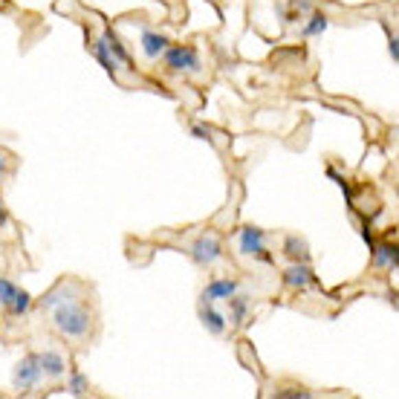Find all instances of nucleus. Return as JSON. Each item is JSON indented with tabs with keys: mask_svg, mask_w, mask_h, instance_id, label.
<instances>
[{
	"mask_svg": "<svg viewBox=\"0 0 399 399\" xmlns=\"http://www.w3.org/2000/svg\"><path fill=\"white\" fill-rule=\"evenodd\" d=\"M52 312V327L58 330V333L64 339H73V341H84L90 336V327H93V315L87 310L84 301L78 298H70L64 301V304H58Z\"/></svg>",
	"mask_w": 399,
	"mask_h": 399,
	"instance_id": "obj_1",
	"label": "nucleus"
},
{
	"mask_svg": "<svg viewBox=\"0 0 399 399\" xmlns=\"http://www.w3.org/2000/svg\"><path fill=\"white\" fill-rule=\"evenodd\" d=\"M162 61L174 73H200V52L188 44H176L162 52Z\"/></svg>",
	"mask_w": 399,
	"mask_h": 399,
	"instance_id": "obj_2",
	"label": "nucleus"
},
{
	"mask_svg": "<svg viewBox=\"0 0 399 399\" xmlns=\"http://www.w3.org/2000/svg\"><path fill=\"white\" fill-rule=\"evenodd\" d=\"M238 249L246 258H258V260H272V255L266 252V231L258 226H243L238 235Z\"/></svg>",
	"mask_w": 399,
	"mask_h": 399,
	"instance_id": "obj_3",
	"label": "nucleus"
},
{
	"mask_svg": "<svg viewBox=\"0 0 399 399\" xmlns=\"http://www.w3.org/2000/svg\"><path fill=\"white\" fill-rule=\"evenodd\" d=\"M41 379H44V374H41V365H38V353H26L15 365V370H12V385L18 391H32Z\"/></svg>",
	"mask_w": 399,
	"mask_h": 399,
	"instance_id": "obj_4",
	"label": "nucleus"
},
{
	"mask_svg": "<svg viewBox=\"0 0 399 399\" xmlns=\"http://www.w3.org/2000/svg\"><path fill=\"white\" fill-rule=\"evenodd\" d=\"M191 260H194L197 266H212L217 264L220 258H223V243H220L217 235H200L194 243H191Z\"/></svg>",
	"mask_w": 399,
	"mask_h": 399,
	"instance_id": "obj_5",
	"label": "nucleus"
},
{
	"mask_svg": "<svg viewBox=\"0 0 399 399\" xmlns=\"http://www.w3.org/2000/svg\"><path fill=\"white\" fill-rule=\"evenodd\" d=\"M284 284L290 286V290H307V286L315 284V275L310 269V264H301V260H293L290 269L284 272Z\"/></svg>",
	"mask_w": 399,
	"mask_h": 399,
	"instance_id": "obj_6",
	"label": "nucleus"
},
{
	"mask_svg": "<svg viewBox=\"0 0 399 399\" xmlns=\"http://www.w3.org/2000/svg\"><path fill=\"white\" fill-rule=\"evenodd\" d=\"M200 321H203V327L209 330L212 336H223L226 333V327H229V321H226V315L220 312V310H214V304H209V301H200Z\"/></svg>",
	"mask_w": 399,
	"mask_h": 399,
	"instance_id": "obj_7",
	"label": "nucleus"
},
{
	"mask_svg": "<svg viewBox=\"0 0 399 399\" xmlns=\"http://www.w3.org/2000/svg\"><path fill=\"white\" fill-rule=\"evenodd\" d=\"M235 293H238V281H231V278H214L203 290L200 301H209V304H214V301H226L229 295H235Z\"/></svg>",
	"mask_w": 399,
	"mask_h": 399,
	"instance_id": "obj_8",
	"label": "nucleus"
},
{
	"mask_svg": "<svg viewBox=\"0 0 399 399\" xmlns=\"http://www.w3.org/2000/svg\"><path fill=\"white\" fill-rule=\"evenodd\" d=\"M38 365H41V374H44L47 379H61V376L67 374V362H64V356H61V353H55V350L38 353Z\"/></svg>",
	"mask_w": 399,
	"mask_h": 399,
	"instance_id": "obj_9",
	"label": "nucleus"
},
{
	"mask_svg": "<svg viewBox=\"0 0 399 399\" xmlns=\"http://www.w3.org/2000/svg\"><path fill=\"white\" fill-rule=\"evenodd\" d=\"M76 293H78V286H76V284L61 281L58 286H52V290H49L44 298H41V310H55L58 304H64V301L76 298Z\"/></svg>",
	"mask_w": 399,
	"mask_h": 399,
	"instance_id": "obj_10",
	"label": "nucleus"
},
{
	"mask_svg": "<svg viewBox=\"0 0 399 399\" xmlns=\"http://www.w3.org/2000/svg\"><path fill=\"white\" fill-rule=\"evenodd\" d=\"M139 47H142V52H145V58L157 61L159 55L171 47V41L165 38V35H159V32H150V30H145V32H142V38H139Z\"/></svg>",
	"mask_w": 399,
	"mask_h": 399,
	"instance_id": "obj_11",
	"label": "nucleus"
},
{
	"mask_svg": "<svg viewBox=\"0 0 399 399\" xmlns=\"http://www.w3.org/2000/svg\"><path fill=\"white\" fill-rule=\"evenodd\" d=\"M93 55H95V61H99V64L104 67V73L116 78V73H119V61L113 58V52H110V47H107V38H104V35L93 41Z\"/></svg>",
	"mask_w": 399,
	"mask_h": 399,
	"instance_id": "obj_12",
	"label": "nucleus"
},
{
	"mask_svg": "<svg viewBox=\"0 0 399 399\" xmlns=\"http://www.w3.org/2000/svg\"><path fill=\"white\" fill-rule=\"evenodd\" d=\"M226 301H229V321L235 324V327H240L246 321V315H249V304H252L249 295L235 293V295H229Z\"/></svg>",
	"mask_w": 399,
	"mask_h": 399,
	"instance_id": "obj_13",
	"label": "nucleus"
},
{
	"mask_svg": "<svg viewBox=\"0 0 399 399\" xmlns=\"http://www.w3.org/2000/svg\"><path fill=\"white\" fill-rule=\"evenodd\" d=\"M284 255L290 258V260L310 264V246H307L304 238H298V235H286V240H284Z\"/></svg>",
	"mask_w": 399,
	"mask_h": 399,
	"instance_id": "obj_14",
	"label": "nucleus"
},
{
	"mask_svg": "<svg viewBox=\"0 0 399 399\" xmlns=\"http://www.w3.org/2000/svg\"><path fill=\"white\" fill-rule=\"evenodd\" d=\"M374 264L379 269L396 272V246H391V243H374Z\"/></svg>",
	"mask_w": 399,
	"mask_h": 399,
	"instance_id": "obj_15",
	"label": "nucleus"
},
{
	"mask_svg": "<svg viewBox=\"0 0 399 399\" xmlns=\"http://www.w3.org/2000/svg\"><path fill=\"white\" fill-rule=\"evenodd\" d=\"M30 307H32V295L18 286V290H15V295L9 298V304H6L3 310H6L9 315H26V312H30Z\"/></svg>",
	"mask_w": 399,
	"mask_h": 399,
	"instance_id": "obj_16",
	"label": "nucleus"
},
{
	"mask_svg": "<svg viewBox=\"0 0 399 399\" xmlns=\"http://www.w3.org/2000/svg\"><path fill=\"white\" fill-rule=\"evenodd\" d=\"M327 26H330V21H327L324 12H310V18L304 23V30H301V35H304V38H315V35L327 32Z\"/></svg>",
	"mask_w": 399,
	"mask_h": 399,
	"instance_id": "obj_17",
	"label": "nucleus"
},
{
	"mask_svg": "<svg viewBox=\"0 0 399 399\" xmlns=\"http://www.w3.org/2000/svg\"><path fill=\"white\" fill-rule=\"evenodd\" d=\"M67 391L73 396H84V394H90V379L84 374H78V370H73V374L67 376Z\"/></svg>",
	"mask_w": 399,
	"mask_h": 399,
	"instance_id": "obj_18",
	"label": "nucleus"
},
{
	"mask_svg": "<svg viewBox=\"0 0 399 399\" xmlns=\"http://www.w3.org/2000/svg\"><path fill=\"white\" fill-rule=\"evenodd\" d=\"M104 38H107V47H110V52H113V58L119 61V67H130V55H128L125 47H122V41L113 32H104Z\"/></svg>",
	"mask_w": 399,
	"mask_h": 399,
	"instance_id": "obj_19",
	"label": "nucleus"
},
{
	"mask_svg": "<svg viewBox=\"0 0 399 399\" xmlns=\"http://www.w3.org/2000/svg\"><path fill=\"white\" fill-rule=\"evenodd\" d=\"M15 290H18V284H15V281L0 278V307H6V304H9V298L15 295Z\"/></svg>",
	"mask_w": 399,
	"mask_h": 399,
	"instance_id": "obj_20",
	"label": "nucleus"
},
{
	"mask_svg": "<svg viewBox=\"0 0 399 399\" xmlns=\"http://www.w3.org/2000/svg\"><path fill=\"white\" fill-rule=\"evenodd\" d=\"M278 399H310V391H301V388H286V391H275Z\"/></svg>",
	"mask_w": 399,
	"mask_h": 399,
	"instance_id": "obj_21",
	"label": "nucleus"
},
{
	"mask_svg": "<svg viewBox=\"0 0 399 399\" xmlns=\"http://www.w3.org/2000/svg\"><path fill=\"white\" fill-rule=\"evenodd\" d=\"M191 136H194V139L212 142V128L209 125H191Z\"/></svg>",
	"mask_w": 399,
	"mask_h": 399,
	"instance_id": "obj_22",
	"label": "nucleus"
},
{
	"mask_svg": "<svg viewBox=\"0 0 399 399\" xmlns=\"http://www.w3.org/2000/svg\"><path fill=\"white\" fill-rule=\"evenodd\" d=\"M388 52H391V61L396 64V61H399V47H396V35H391V38H388Z\"/></svg>",
	"mask_w": 399,
	"mask_h": 399,
	"instance_id": "obj_23",
	"label": "nucleus"
},
{
	"mask_svg": "<svg viewBox=\"0 0 399 399\" xmlns=\"http://www.w3.org/2000/svg\"><path fill=\"white\" fill-rule=\"evenodd\" d=\"M9 174V162H6V157H3V150H0V180Z\"/></svg>",
	"mask_w": 399,
	"mask_h": 399,
	"instance_id": "obj_24",
	"label": "nucleus"
},
{
	"mask_svg": "<svg viewBox=\"0 0 399 399\" xmlns=\"http://www.w3.org/2000/svg\"><path fill=\"white\" fill-rule=\"evenodd\" d=\"M6 223H9V214H6V205L0 203V229H3Z\"/></svg>",
	"mask_w": 399,
	"mask_h": 399,
	"instance_id": "obj_25",
	"label": "nucleus"
}]
</instances>
